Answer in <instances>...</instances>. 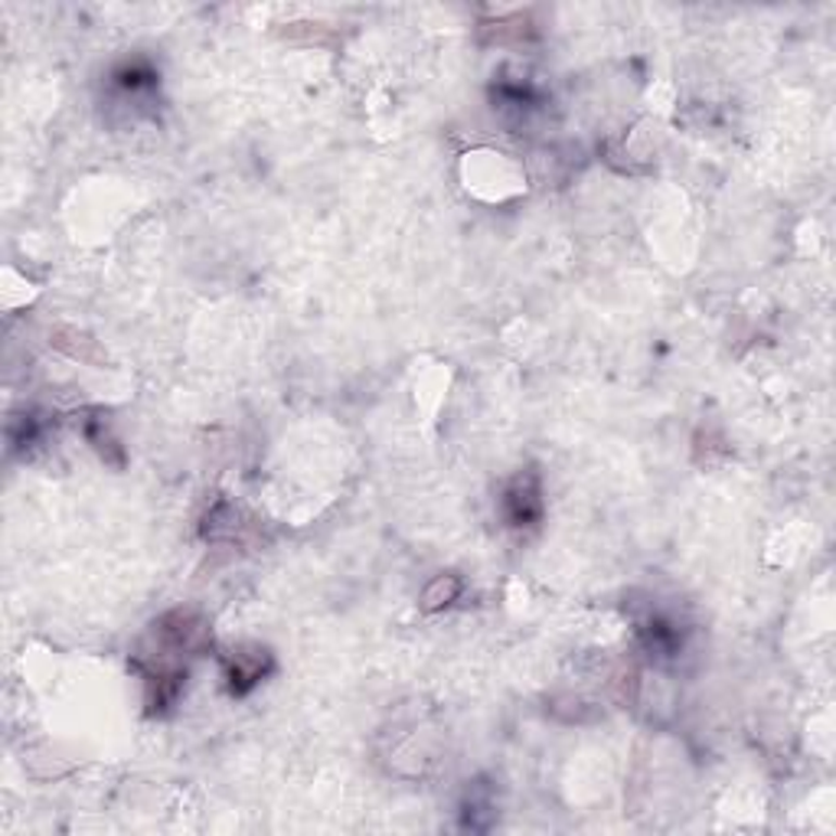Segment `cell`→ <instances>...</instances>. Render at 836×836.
<instances>
[{"mask_svg": "<svg viewBox=\"0 0 836 836\" xmlns=\"http://www.w3.org/2000/svg\"><path fill=\"white\" fill-rule=\"evenodd\" d=\"M504 507H507V517H510L514 527L533 523V520L543 514V497H540L536 478H530V474H527V478H517V481L510 484L507 497H504Z\"/></svg>", "mask_w": 836, "mask_h": 836, "instance_id": "cell-1", "label": "cell"}]
</instances>
